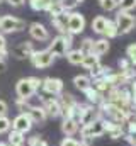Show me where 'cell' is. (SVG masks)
Masks as SVG:
<instances>
[{"label":"cell","instance_id":"obj_1","mask_svg":"<svg viewBox=\"0 0 136 146\" xmlns=\"http://www.w3.org/2000/svg\"><path fill=\"white\" fill-rule=\"evenodd\" d=\"M41 82L37 76H27V78H21L15 83V94L19 99H31L34 94L39 90Z\"/></svg>","mask_w":136,"mask_h":146},{"label":"cell","instance_id":"obj_2","mask_svg":"<svg viewBox=\"0 0 136 146\" xmlns=\"http://www.w3.org/2000/svg\"><path fill=\"white\" fill-rule=\"evenodd\" d=\"M71 44H73V36L71 34H58L56 37L51 39V42H49V46L46 49L55 58L56 56H67V53L70 51Z\"/></svg>","mask_w":136,"mask_h":146},{"label":"cell","instance_id":"obj_3","mask_svg":"<svg viewBox=\"0 0 136 146\" xmlns=\"http://www.w3.org/2000/svg\"><path fill=\"white\" fill-rule=\"evenodd\" d=\"M101 109L94 107V106H83V104H77V121L78 124L82 126H87V124H92L95 121L101 119Z\"/></svg>","mask_w":136,"mask_h":146},{"label":"cell","instance_id":"obj_4","mask_svg":"<svg viewBox=\"0 0 136 146\" xmlns=\"http://www.w3.org/2000/svg\"><path fill=\"white\" fill-rule=\"evenodd\" d=\"M114 22H116V27H117V34H121V36L129 34L136 27V17L131 12H124V10H117Z\"/></svg>","mask_w":136,"mask_h":146},{"label":"cell","instance_id":"obj_5","mask_svg":"<svg viewBox=\"0 0 136 146\" xmlns=\"http://www.w3.org/2000/svg\"><path fill=\"white\" fill-rule=\"evenodd\" d=\"M26 29V21L19 19L15 15H3L0 17V33L10 34V33H21Z\"/></svg>","mask_w":136,"mask_h":146},{"label":"cell","instance_id":"obj_6","mask_svg":"<svg viewBox=\"0 0 136 146\" xmlns=\"http://www.w3.org/2000/svg\"><path fill=\"white\" fill-rule=\"evenodd\" d=\"M85 17L80 12H70L68 15V26H67V33L75 36V34H82L85 29Z\"/></svg>","mask_w":136,"mask_h":146},{"label":"cell","instance_id":"obj_7","mask_svg":"<svg viewBox=\"0 0 136 146\" xmlns=\"http://www.w3.org/2000/svg\"><path fill=\"white\" fill-rule=\"evenodd\" d=\"M29 60H31L34 68H48V66H51L55 63V56L48 49H41V51L36 49Z\"/></svg>","mask_w":136,"mask_h":146},{"label":"cell","instance_id":"obj_8","mask_svg":"<svg viewBox=\"0 0 136 146\" xmlns=\"http://www.w3.org/2000/svg\"><path fill=\"white\" fill-rule=\"evenodd\" d=\"M41 88L44 94H49V95H60L63 94V80L60 78H53V76H48L41 82Z\"/></svg>","mask_w":136,"mask_h":146},{"label":"cell","instance_id":"obj_9","mask_svg":"<svg viewBox=\"0 0 136 146\" xmlns=\"http://www.w3.org/2000/svg\"><path fill=\"white\" fill-rule=\"evenodd\" d=\"M105 133V129H104V122H102L101 119L99 121H95V122H92V124H87V126H83L82 127V131H80V134H82V138L83 139H92V138H99Z\"/></svg>","mask_w":136,"mask_h":146},{"label":"cell","instance_id":"obj_10","mask_svg":"<svg viewBox=\"0 0 136 146\" xmlns=\"http://www.w3.org/2000/svg\"><path fill=\"white\" fill-rule=\"evenodd\" d=\"M41 102H43V109L46 112V115H51V117H60L61 115V106H60V100L55 99V97H41Z\"/></svg>","mask_w":136,"mask_h":146},{"label":"cell","instance_id":"obj_11","mask_svg":"<svg viewBox=\"0 0 136 146\" xmlns=\"http://www.w3.org/2000/svg\"><path fill=\"white\" fill-rule=\"evenodd\" d=\"M34 51H36V48H34V44L31 41H22V42H19V44L12 49V54H14L17 60H26V58H31V56H33Z\"/></svg>","mask_w":136,"mask_h":146},{"label":"cell","instance_id":"obj_12","mask_svg":"<svg viewBox=\"0 0 136 146\" xmlns=\"http://www.w3.org/2000/svg\"><path fill=\"white\" fill-rule=\"evenodd\" d=\"M31 127H33V121L29 119V115H27L26 112H21V114L12 121V129H14V131H19V133H22V134H26L27 131H31Z\"/></svg>","mask_w":136,"mask_h":146},{"label":"cell","instance_id":"obj_13","mask_svg":"<svg viewBox=\"0 0 136 146\" xmlns=\"http://www.w3.org/2000/svg\"><path fill=\"white\" fill-rule=\"evenodd\" d=\"M29 34H31V37H33L34 41H39V42L49 41V31H48L46 26L41 24V22H33V24H29Z\"/></svg>","mask_w":136,"mask_h":146},{"label":"cell","instance_id":"obj_14","mask_svg":"<svg viewBox=\"0 0 136 146\" xmlns=\"http://www.w3.org/2000/svg\"><path fill=\"white\" fill-rule=\"evenodd\" d=\"M68 15H70V12L65 10L63 14H60V15H56V17H51V26H53L60 34H68V33H67Z\"/></svg>","mask_w":136,"mask_h":146},{"label":"cell","instance_id":"obj_15","mask_svg":"<svg viewBox=\"0 0 136 146\" xmlns=\"http://www.w3.org/2000/svg\"><path fill=\"white\" fill-rule=\"evenodd\" d=\"M26 114L29 115V119L33 121V122H44L46 121V112L43 107H39V106H29V109L26 110Z\"/></svg>","mask_w":136,"mask_h":146},{"label":"cell","instance_id":"obj_16","mask_svg":"<svg viewBox=\"0 0 136 146\" xmlns=\"http://www.w3.org/2000/svg\"><path fill=\"white\" fill-rule=\"evenodd\" d=\"M105 24H107V17L105 15H95L90 22V27L95 34L104 36V29H105Z\"/></svg>","mask_w":136,"mask_h":146},{"label":"cell","instance_id":"obj_17","mask_svg":"<svg viewBox=\"0 0 136 146\" xmlns=\"http://www.w3.org/2000/svg\"><path fill=\"white\" fill-rule=\"evenodd\" d=\"M109 48H111V44H109V39H97V41H94V48H92V54H95V56H99L101 58L102 54H105L107 51H109Z\"/></svg>","mask_w":136,"mask_h":146},{"label":"cell","instance_id":"obj_18","mask_svg":"<svg viewBox=\"0 0 136 146\" xmlns=\"http://www.w3.org/2000/svg\"><path fill=\"white\" fill-rule=\"evenodd\" d=\"M73 85H75V88H78L80 92H85V90L92 85V80H90V76H87V75H77V76L73 78Z\"/></svg>","mask_w":136,"mask_h":146},{"label":"cell","instance_id":"obj_19","mask_svg":"<svg viewBox=\"0 0 136 146\" xmlns=\"http://www.w3.org/2000/svg\"><path fill=\"white\" fill-rule=\"evenodd\" d=\"M61 131H63L67 136H73V134L78 131V121H77V119H63Z\"/></svg>","mask_w":136,"mask_h":146},{"label":"cell","instance_id":"obj_20","mask_svg":"<svg viewBox=\"0 0 136 146\" xmlns=\"http://www.w3.org/2000/svg\"><path fill=\"white\" fill-rule=\"evenodd\" d=\"M80 65H82L85 70H92V68H95L97 65H101V61H99V56L89 53V54H83V60H82Z\"/></svg>","mask_w":136,"mask_h":146},{"label":"cell","instance_id":"obj_21","mask_svg":"<svg viewBox=\"0 0 136 146\" xmlns=\"http://www.w3.org/2000/svg\"><path fill=\"white\" fill-rule=\"evenodd\" d=\"M24 141H26V138L22 133L14 131V129L9 133V146H24Z\"/></svg>","mask_w":136,"mask_h":146},{"label":"cell","instance_id":"obj_22","mask_svg":"<svg viewBox=\"0 0 136 146\" xmlns=\"http://www.w3.org/2000/svg\"><path fill=\"white\" fill-rule=\"evenodd\" d=\"M46 12H48L51 17H56V15L63 14V12H65V9H63V5H61V2H60V0H53V2L48 5Z\"/></svg>","mask_w":136,"mask_h":146},{"label":"cell","instance_id":"obj_23","mask_svg":"<svg viewBox=\"0 0 136 146\" xmlns=\"http://www.w3.org/2000/svg\"><path fill=\"white\" fill-rule=\"evenodd\" d=\"M67 60H68V63H71V65H80L82 60H83V53L80 49H70L67 53Z\"/></svg>","mask_w":136,"mask_h":146},{"label":"cell","instance_id":"obj_24","mask_svg":"<svg viewBox=\"0 0 136 146\" xmlns=\"http://www.w3.org/2000/svg\"><path fill=\"white\" fill-rule=\"evenodd\" d=\"M83 94H85V97H87V100H89L90 104H99V102H102V95L92 87V85H90Z\"/></svg>","mask_w":136,"mask_h":146},{"label":"cell","instance_id":"obj_25","mask_svg":"<svg viewBox=\"0 0 136 146\" xmlns=\"http://www.w3.org/2000/svg\"><path fill=\"white\" fill-rule=\"evenodd\" d=\"M104 36L107 37V39H114V37H117V27H116V22L114 21H111V19H107V24H105V29H104Z\"/></svg>","mask_w":136,"mask_h":146},{"label":"cell","instance_id":"obj_26","mask_svg":"<svg viewBox=\"0 0 136 146\" xmlns=\"http://www.w3.org/2000/svg\"><path fill=\"white\" fill-rule=\"evenodd\" d=\"M53 0H29V7L36 10V12H41V10H44L46 12V9H48V5L51 3Z\"/></svg>","mask_w":136,"mask_h":146},{"label":"cell","instance_id":"obj_27","mask_svg":"<svg viewBox=\"0 0 136 146\" xmlns=\"http://www.w3.org/2000/svg\"><path fill=\"white\" fill-rule=\"evenodd\" d=\"M119 75H121V78H123L124 83H129V82H133L136 78V70H135V66H129V68L119 72Z\"/></svg>","mask_w":136,"mask_h":146},{"label":"cell","instance_id":"obj_28","mask_svg":"<svg viewBox=\"0 0 136 146\" xmlns=\"http://www.w3.org/2000/svg\"><path fill=\"white\" fill-rule=\"evenodd\" d=\"M117 7H119V10L131 12L136 9V0H117Z\"/></svg>","mask_w":136,"mask_h":146},{"label":"cell","instance_id":"obj_29","mask_svg":"<svg viewBox=\"0 0 136 146\" xmlns=\"http://www.w3.org/2000/svg\"><path fill=\"white\" fill-rule=\"evenodd\" d=\"M92 48H94V39H90V37H83L82 39V42H80V51L83 53V54H89V53H92Z\"/></svg>","mask_w":136,"mask_h":146},{"label":"cell","instance_id":"obj_30","mask_svg":"<svg viewBox=\"0 0 136 146\" xmlns=\"http://www.w3.org/2000/svg\"><path fill=\"white\" fill-rule=\"evenodd\" d=\"M99 5H101L102 10L112 12V10L117 9V0H99Z\"/></svg>","mask_w":136,"mask_h":146},{"label":"cell","instance_id":"obj_31","mask_svg":"<svg viewBox=\"0 0 136 146\" xmlns=\"http://www.w3.org/2000/svg\"><path fill=\"white\" fill-rule=\"evenodd\" d=\"M126 56L129 60V63L136 66V42H131L128 48H126Z\"/></svg>","mask_w":136,"mask_h":146},{"label":"cell","instance_id":"obj_32","mask_svg":"<svg viewBox=\"0 0 136 146\" xmlns=\"http://www.w3.org/2000/svg\"><path fill=\"white\" fill-rule=\"evenodd\" d=\"M107 134L112 138V139H119V138H124V131H123V126L116 124L111 131H107Z\"/></svg>","mask_w":136,"mask_h":146},{"label":"cell","instance_id":"obj_33","mask_svg":"<svg viewBox=\"0 0 136 146\" xmlns=\"http://www.w3.org/2000/svg\"><path fill=\"white\" fill-rule=\"evenodd\" d=\"M10 127H12V121L7 115H0V134L7 133Z\"/></svg>","mask_w":136,"mask_h":146},{"label":"cell","instance_id":"obj_34","mask_svg":"<svg viewBox=\"0 0 136 146\" xmlns=\"http://www.w3.org/2000/svg\"><path fill=\"white\" fill-rule=\"evenodd\" d=\"M15 106H17V109L22 110V112H26V110L29 109V99H19L17 97V100H15Z\"/></svg>","mask_w":136,"mask_h":146},{"label":"cell","instance_id":"obj_35","mask_svg":"<svg viewBox=\"0 0 136 146\" xmlns=\"http://www.w3.org/2000/svg\"><path fill=\"white\" fill-rule=\"evenodd\" d=\"M29 146H48V143L41 136H31L29 138Z\"/></svg>","mask_w":136,"mask_h":146},{"label":"cell","instance_id":"obj_36","mask_svg":"<svg viewBox=\"0 0 136 146\" xmlns=\"http://www.w3.org/2000/svg\"><path fill=\"white\" fill-rule=\"evenodd\" d=\"M60 2H61L63 9H65V10H68V12H70V10H73V9L78 5V2H77V0H60Z\"/></svg>","mask_w":136,"mask_h":146},{"label":"cell","instance_id":"obj_37","mask_svg":"<svg viewBox=\"0 0 136 146\" xmlns=\"http://www.w3.org/2000/svg\"><path fill=\"white\" fill-rule=\"evenodd\" d=\"M60 146H78V141H77V139H73L71 136H67V138L60 143Z\"/></svg>","mask_w":136,"mask_h":146},{"label":"cell","instance_id":"obj_38","mask_svg":"<svg viewBox=\"0 0 136 146\" xmlns=\"http://www.w3.org/2000/svg\"><path fill=\"white\" fill-rule=\"evenodd\" d=\"M117 66H119V70L123 72V70L129 68V66H131V63H129V60H128V58H121V60L117 61Z\"/></svg>","mask_w":136,"mask_h":146},{"label":"cell","instance_id":"obj_39","mask_svg":"<svg viewBox=\"0 0 136 146\" xmlns=\"http://www.w3.org/2000/svg\"><path fill=\"white\" fill-rule=\"evenodd\" d=\"M131 97H133V106L136 107V80H133L131 83Z\"/></svg>","mask_w":136,"mask_h":146},{"label":"cell","instance_id":"obj_40","mask_svg":"<svg viewBox=\"0 0 136 146\" xmlns=\"http://www.w3.org/2000/svg\"><path fill=\"white\" fill-rule=\"evenodd\" d=\"M9 58V49L7 48H3V49H0V61H3L5 63V60Z\"/></svg>","mask_w":136,"mask_h":146},{"label":"cell","instance_id":"obj_41","mask_svg":"<svg viewBox=\"0 0 136 146\" xmlns=\"http://www.w3.org/2000/svg\"><path fill=\"white\" fill-rule=\"evenodd\" d=\"M5 2H9L12 7H21V5L26 3V0H5Z\"/></svg>","mask_w":136,"mask_h":146},{"label":"cell","instance_id":"obj_42","mask_svg":"<svg viewBox=\"0 0 136 146\" xmlns=\"http://www.w3.org/2000/svg\"><path fill=\"white\" fill-rule=\"evenodd\" d=\"M7 110H9V106H7L3 100H0V115H5Z\"/></svg>","mask_w":136,"mask_h":146},{"label":"cell","instance_id":"obj_43","mask_svg":"<svg viewBox=\"0 0 136 146\" xmlns=\"http://www.w3.org/2000/svg\"><path fill=\"white\" fill-rule=\"evenodd\" d=\"M128 127H129V133H131V134L136 133V121L129 119V121H128Z\"/></svg>","mask_w":136,"mask_h":146},{"label":"cell","instance_id":"obj_44","mask_svg":"<svg viewBox=\"0 0 136 146\" xmlns=\"http://www.w3.org/2000/svg\"><path fill=\"white\" fill-rule=\"evenodd\" d=\"M3 48H7V39H5V36L0 33V49H3Z\"/></svg>","mask_w":136,"mask_h":146},{"label":"cell","instance_id":"obj_45","mask_svg":"<svg viewBox=\"0 0 136 146\" xmlns=\"http://www.w3.org/2000/svg\"><path fill=\"white\" fill-rule=\"evenodd\" d=\"M5 70H7V65H5L3 61H0V73H3Z\"/></svg>","mask_w":136,"mask_h":146},{"label":"cell","instance_id":"obj_46","mask_svg":"<svg viewBox=\"0 0 136 146\" xmlns=\"http://www.w3.org/2000/svg\"><path fill=\"white\" fill-rule=\"evenodd\" d=\"M78 146H90V145H89L87 139H83V141H78Z\"/></svg>","mask_w":136,"mask_h":146},{"label":"cell","instance_id":"obj_47","mask_svg":"<svg viewBox=\"0 0 136 146\" xmlns=\"http://www.w3.org/2000/svg\"><path fill=\"white\" fill-rule=\"evenodd\" d=\"M0 146H9V145H5V143H0Z\"/></svg>","mask_w":136,"mask_h":146},{"label":"cell","instance_id":"obj_48","mask_svg":"<svg viewBox=\"0 0 136 146\" xmlns=\"http://www.w3.org/2000/svg\"><path fill=\"white\" fill-rule=\"evenodd\" d=\"M77 2H78V3H82V2H83V0H77Z\"/></svg>","mask_w":136,"mask_h":146},{"label":"cell","instance_id":"obj_49","mask_svg":"<svg viewBox=\"0 0 136 146\" xmlns=\"http://www.w3.org/2000/svg\"><path fill=\"white\" fill-rule=\"evenodd\" d=\"M135 146H136V136H135Z\"/></svg>","mask_w":136,"mask_h":146},{"label":"cell","instance_id":"obj_50","mask_svg":"<svg viewBox=\"0 0 136 146\" xmlns=\"http://www.w3.org/2000/svg\"><path fill=\"white\" fill-rule=\"evenodd\" d=\"M2 2H5V0H0V3H2Z\"/></svg>","mask_w":136,"mask_h":146}]
</instances>
